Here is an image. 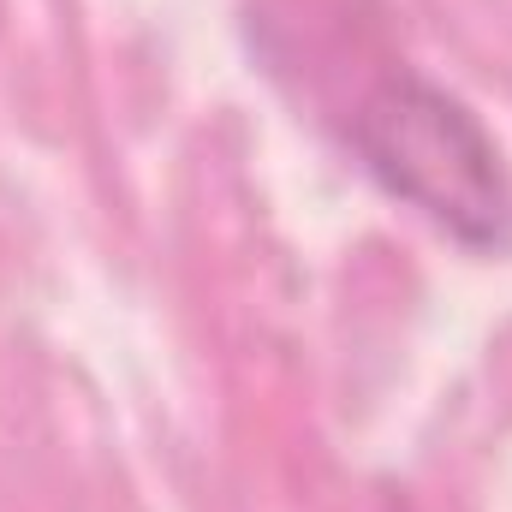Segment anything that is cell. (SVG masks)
<instances>
[{"label": "cell", "instance_id": "cell-1", "mask_svg": "<svg viewBox=\"0 0 512 512\" xmlns=\"http://www.w3.org/2000/svg\"><path fill=\"white\" fill-rule=\"evenodd\" d=\"M352 143L393 197L423 209L453 239L483 251L512 245V185L501 173V155L489 131L465 114V102H453L447 90L411 72L382 78L352 114Z\"/></svg>", "mask_w": 512, "mask_h": 512}]
</instances>
